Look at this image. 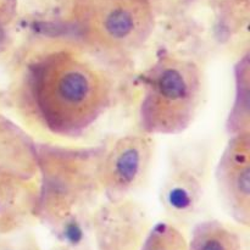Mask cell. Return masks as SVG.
Instances as JSON below:
<instances>
[{
    "label": "cell",
    "instance_id": "cell-1",
    "mask_svg": "<svg viewBox=\"0 0 250 250\" xmlns=\"http://www.w3.org/2000/svg\"><path fill=\"white\" fill-rule=\"evenodd\" d=\"M19 95L44 131L77 139L107 111L114 83L94 54L65 44L39 51L28 61L20 76Z\"/></svg>",
    "mask_w": 250,
    "mask_h": 250
},
{
    "label": "cell",
    "instance_id": "cell-7",
    "mask_svg": "<svg viewBox=\"0 0 250 250\" xmlns=\"http://www.w3.org/2000/svg\"><path fill=\"white\" fill-rule=\"evenodd\" d=\"M215 185L229 216L250 226V132L229 136L215 166Z\"/></svg>",
    "mask_w": 250,
    "mask_h": 250
},
{
    "label": "cell",
    "instance_id": "cell-12",
    "mask_svg": "<svg viewBox=\"0 0 250 250\" xmlns=\"http://www.w3.org/2000/svg\"><path fill=\"white\" fill-rule=\"evenodd\" d=\"M217 29L227 37L248 31L250 0H210Z\"/></svg>",
    "mask_w": 250,
    "mask_h": 250
},
{
    "label": "cell",
    "instance_id": "cell-4",
    "mask_svg": "<svg viewBox=\"0 0 250 250\" xmlns=\"http://www.w3.org/2000/svg\"><path fill=\"white\" fill-rule=\"evenodd\" d=\"M67 22L85 50L119 59L146 45L155 14L151 0H70Z\"/></svg>",
    "mask_w": 250,
    "mask_h": 250
},
{
    "label": "cell",
    "instance_id": "cell-10",
    "mask_svg": "<svg viewBox=\"0 0 250 250\" xmlns=\"http://www.w3.org/2000/svg\"><path fill=\"white\" fill-rule=\"evenodd\" d=\"M189 250H247L238 232L219 220L194 225L188 239Z\"/></svg>",
    "mask_w": 250,
    "mask_h": 250
},
{
    "label": "cell",
    "instance_id": "cell-8",
    "mask_svg": "<svg viewBox=\"0 0 250 250\" xmlns=\"http://www.w3.org/2000/svg\"><path fill=\"white\" fill-rule=\"evenodd\" d=\"M38 178L0 177V236L20 233L37 221Z\"/></svg>",
    "mask_w": 250,
    "mask_h": 250
},
{
    "label": "cell",
    "instance_id": "cell-3",
    "mask_svg": "<svg viewBox=\"0 0 250 250\" xmlns=\"http://www.w3.org/2000/svg\"><path fill=\"white\" fill-rule=\"evenodd\" d=\"M139 127L150 136L187 131L205 95L202 68L189 59L161 53L142 75Z\"/></svg>",
    "mask_w": 250,
    "mask_h": 250
},
{
    "label": "cell",
    "instance_id": "cell-6",
    "mask_svg": "<svg viewBox=\"0 0 250 250\" xmlns=\"http://www.w3.org/2000/svg\"><path fill=\"white\" fill-rule=\"evenodd\" d=\"M154 153L153 136L142 131L107 143L100 167L103 197L115 202L138 192L150 175Z\"/></svg>",
    "mask_w": 250,
    "mask_h": 250
},
{
    "label": "cell",
    "instance_id": "cell-9",
    "mask_svg": "<svg viewBox=\"0 0 250 250\" xmlns=\"http://www.w3.org/2000/svg\"><path fill=\"white\" fill-rule=\"evenodd\" d=\"M0 177L38 178L37 142L0 112Z\"/></svg>",
    "mask_w": 250,
    "mask_h": 250
},
{
    "label": "cell",
    "instance_id": "cell-5",
    "mask_svg": "<svg viewBox=\"0 0 250 250\" xmlns=\"http://www.w3.org/2000/svg\"><path fill=\"white\" fill-rule=\"evenodd\" d=\"M212 170V149L202 139L171 148L159 200L172 224H188L200 212Z\"/></svg>",
    "mask_w": 250,
    "mask_h": 250
},
{
    "label": "cell",
    "instance_id": "cell-14",
    "mask_svg": "<svg viewBox=\"0 0 250 250\" xmlns=\"http://www.w3.org/2000/svg\"><path fill=\"white\" fill-rule=\"evenodd\" d=\"M20 15L19 0H0V58L11 50Z\"/></svg>",
    "mask_w": 250,
    "mask_h": 250
},
{
    "label": "cell",
    "instance_id": "cell-11",
    "mask_svg": "<svg viewBox=\"0 0 250 250\" xmlns=\"http://www.w3.org/2000/svg\"><path fill=\"white\" fill-rule=\"evenodd\" d=\"M236 95L227 119L229 136L250 132V59L247 51L234 66Z\"/></svg>",
    "mask_w": 250,
    "mask_h": 250
},
{
    "label": "cell",
    "instance_id": "cell-13",
    "mask_svg": "<svg viewBox=\"0 0 250 250\" xmlns=\"http://www.w3.org/2000/svg\"><path fill=\"white\" fill-rule=\"evenodd\" d=\"M139 250H189L188 239L177 225L168 221L156 222L149 229Z\"/></svg>",
    "mask_w": 250,
    "mask_h": 250
},
{
    "label": "cell",
    "instance_id": "cell-2",
    "mask_svg": "<svg viewBox=\"0 0 250 250\" xmlns=\"http://www.w3.org/2000/svg\"><path fill=\"white\" fill-rule=\"evenodd\" d=\"M107 142L89 146L37 142V221L62 229L87 216L103 198L100 167Z\"/></svg>",
    "mask_w": 250,
    "mask_h": 250
}]
</instances>
